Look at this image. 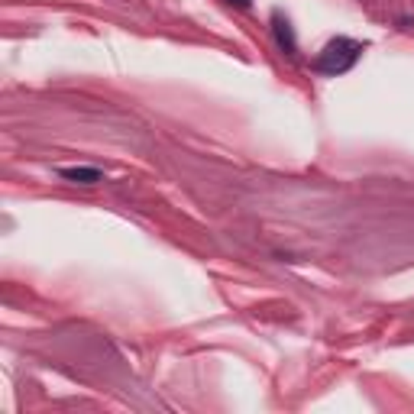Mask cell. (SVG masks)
Masks as SVG:
<instances>
[{
  "label": "cell",
  "instance_id": "4",
  "mask_svg": "<svg viewBox=\"0 0 414 414\" xmlns=\"http://www.w3.org/2000/svg\"><path fill=\"white\" fill-rule=\"evenodd\" d=\"M230 3H236V7H249L253 0H230Z\"/></svg>",
  "mask_w": 414,
  "mask_h": 414
},
{
  "label": "cell",
  "instance_id": "1",
  "mask_svg": "<svg viewBox=\"0 0 414 414\" xmlns=\"http://www.w3.org/2000/svg\"><path fill=\"white\" fill-rule=\"evenodd\" d=\"M359 56H363V42L347 39V36H337V39H330L327 46L320 49V56H317V62H314V68H317L320 75L337 78V75H343V72H349V68L356 65Z\"/></svg>",
  "mask_w": 414,
  "mask_h": 414
},
{
  "label": "cell",
  "instance_id": "2",
  "mask_svg": "<svg viewBox=\"0 0 414 414\" xmlns=\"http://www.w3.org/2000/svg\"><path fill=\"white\" fill-rule=\"evenodd\" d=\"M272 29H275V39H279V49H282L285 56H298V42H295V33H292V23L288 17H282V10H275L272 13Z\"/></svg>",
  "mask_w": 414,
  "mask_h": 414
},
{
  "label": "cell",
  "instance_id": "3",
  "mask_svg": "<svg viewBox=\"0 0 414 414\" xmlns=\"http://www.w3.org/2000/svg\"><path fill=\"white\" fill-rule=\"evenodd\" d=\"M58 175L65 181H75V185H97L104 179V172L94 165H75V169H58Z\"/></svg>",
  "mask_w": 414,
  "mask_h": 414
}]
</instances>
